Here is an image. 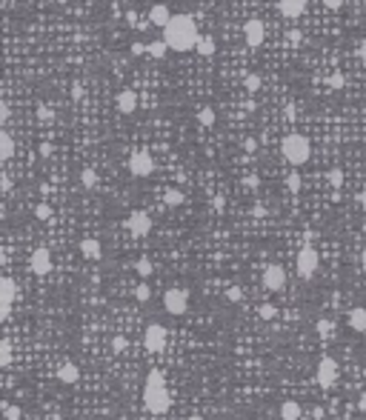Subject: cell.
I'll list each match as a JSON object with an SVG mask.
<instances>
[{"label":"cell","mask_w":366,"mask_h":420,"mask_svg":"<svg viewBox=\"0 0 366 420\" xmlns=\"http://www.w3.org/2000/svg\"><path fill=\"white\" fill-rule=\"evenodd\" d=\"M260 283H263V289L266 292H280L283 286H286V269L277 266V263H269L266 269H263Z\"/></svg>","instance_id":"obj_7"},{"label":"cell","mask_w":366,"mask_h":420,"mask_svg":"<svg viewBox=\"0 0 366 420\" xmlns=\"http://www.w3.org/2000/svg\"><path fill=\"white\" fill-rule=\"evenodd\" d=\"M163 306H166V312L169 314H186V309H189V292L186 289H169L166 294H163Z\"/></svg>","instance_id":"obj_6"},{"label":"cell","mask_w":366,"mask_h":420,"mask_svg":"<svg viewBox=\"0 0 366 420\" xmlns=\"http://www.w3.org/2000/svg\"><path fill=\"white\" fill-rule=\"evenodd\" d=\"M0 189H3V194H9V192H12V180H9V174H3V178H0Z\"/></svg>","instance_id":"obj_41"},{"label":"cell","mask_w":366,"mask_h":420,"mask_svg":"<svg viewBox=\"0 0 366 420\" xmlns=\"http://www.w3.org/2000/svg\"><path fill=\"white\" fill-rule=\"evenodd\" d=\"M357 200H360V206H363V209H366V189L360 192V194H357Z\"/></svg>","instance_id":"obj_49"},{"label":"cell","mask_w":366,"mask_h":420,"mask_svg":"<svg viewBox=\"0 0 366 420\" xmlns=\"http://www.w3.org/2000/svg\"><path fill=\"white\" fill-rule=\"evenodd\" d=\"M349 326L355 332H366V309L363 306H355V309L349 312Z\"/></svg>","instance_id":"obj_22"},{"label":"cell","mask_w":366,"mask_h":420,"mask_svg":"<svg viewBox=\"0 0 366 420\" xmlns=\"http://www.w3.org/2000/svg\"><path fill=\"white\" fill-rule=\"evenodd\" d=\"M363 3H366V0H363Z\"/></svg>","instance_id":"obj_54"},{"label":"cell","mask_w":366,"mask_h":420,"mask_svg":"<svg viewBox=\"0 0 366 420\" xmlns=\"http://www.w3.org/2000/svg\"><path fill=\"white\" fill-rule=\"evenodd\" d=\"M12 300H15V280L0 278V318L3 320L12 314Z\"/></svg>","instance_id":"obj_13"},{"label":"cell","mask_w":366,"mask_h":420,"mask_svg":"<svg viewBox=\"0 0 366 420\" xmlns=\"http://www.w3.org/2000/svg\"><path fill=\"white\" fill-rule=\"evenodd\" d=\"M300 418V406L295 400H283L280 403V420H297Z\"/></svg>","instance_id":"obj_23"},{"label":"cell","mask_w":366,"mask_h":420,"mask_svg":"<svg viewBox=\"0 0 366 420\" xmlns=\"http://www.w3.org/2000/svg\"><path fill=\"white\" fill-rule=\"evenodd\" d=\"M35 218H38V220H49L52 218V209L46 206V203H38V206H35Z\"/></svg>","instance_id":"obj_36"},{"label":"cell","mask_w":366,"mask_h":420,"mask_svg":"<svg viewBox=\"0 0 366 420\" xmlns=\"http://www.w3.org/2000/svg\"><path fill=\"white\" fill-rule=\"evenodd\" d=\"M166 326H160V323H149L146 326V334H143V346L146 352H163L166 346Z\"/></svg>","instance_id":"obj_8"},{"label":"cell","mask_w":366,"mask_h":420,"mask_svg":"<svg viewBox=\"0 0 366 420\" xmlns=\"http://www.w3.org/2000/svg\"><path fill=\"white\" fill-rule=\"evenodd\" d=\"M129 172L135 174V178H149L152 172H155V160L149 154L146 149H138L129 154Z\"/></svg>","instance_id":"obj_5"},{"label":"cell","mask_w":366,"mask_h":420,"mask_svg":"<svg viewBox=\"0 0 366 420\" xmlns=\"http://www.w3.org/2000/svg\"><path fill=\"white\" fill-rule=\"evenodd\" d=\"M169 20H172V12H169L166 3H155V6L149 9V26H158V29H163Z\"/></svg>","instance_id":"obj_15"},{"label":"cell","mask_w":366,"mask_h":420,"mask_svg":"<svg viewBox=\"0 0 366 420\" xmlns=\"http://www.w3.org/2000/svg\"><path fill=\"white\" fill-rule=\"evenodd\" d=\"M243 40H246L249 49H260L263 46V40H266V26H263V20H249L246 26H243Z\"/></svg>","instance_id":"obj_10"},{"label":"cell","mask_w":366,"mask_h":420,"mask_svg":"<svg viewBox=\"0 0 366 420\" xmlns=\"http://www.w3.org/2000/svg\"><path fill=\"white\" fill-rule=\"evenodd\" d=\"M126 346H129V340L123 338V334H115V340H112V349H115V352H123Z\"/></svg>","instance_id":"obj_40"},{"label":"cell","mask_w":366,"mask_h":420,"mask_svg":"<svg viewBox=\"0 0 366 420\" xmlns=\"http://www.w3.org/2000/svg\"><path fill=\"white\" fill-rule=\"evenodd\" d=\"M163 203H166L169 209H178V206H183V192H180V189H166V194H163Z\"/></svg>","instance_id":"obj_24"},{"label":"cell","mask_w":366,"mask_h":420,"mask_svg":"<svg viewBox=\"0 0 366 420\" xmlns=\"http://www.w3.org/2000/svg\"><path fill=\"white\" fill-rule=\"evenodd\" d=\"M295 266H297V278L312 280L315 278V272H317V266H320V254H317L312 246H303V249L297 252Z\"/></svg>","instance_id":"obj_4"},{"label":"cell","mask_w":366,"mask_h":420,"mask_svg":"<svg viewBox=\"0 0 366 420\" xmlns=\"http://www.w3.org/2000/svg\"><path fill=\"white\" fill-rule=\"evenodd\" d=\"M360 263H363V269H366V249H363V254H360Z\"/></svg>","instance_id":"obj_50"},{"label":"cell","mask_w":366,"mask_h":420,"mask_svg":"<svg viewBox=\"0 0 366 420\" xmlns=\"http://www.w3.org/2000/svg\"><path fill=\"white\" fill-rule=\"evenodd\" d=\"M126 23H129V26H135V23H138V12H135V9L126 12Z\"/></svg>","instance_id":"obj_45"},{"label":"cell","mask_w":366,"mask_h":420,"mask_svg":"<svg viewBox=\"0 0 366 420\" xmlns=\"http://www.w3.org/2000/svg\"><path fill=\"white\" fill-rule=\"evenodd\" d=\"M243 86H246V92H252V94H255V92L263 86V80H260V74H255V72H252V74H246V78H243Z\"/></svg>","instance_id":"obj_29"},{"label":"cell","mask_w":366,"mask_h":420,"mask_svg":"<svg viewBox=\"0 0 366 420\" xmlns=\"http://www.w3.org/2000/svg\"><path fill=\"white\" fill-rule=\"evenodd\" d=\"M118 112L120 114H135L138 112V94L132 89H123L118 94Z\"/></svg>","instance_id":"obj_16"},{"label":"cell","mask_w":366,"mask_h":420,"mask_svg":"<svg viewBox=\"0 0 366 420\" xmlns=\"http://www.w3.org/2000/svg\"><path fill=\"white\" fill-rule=\"evenodd\" d=\"M215 120L218 118H215V109H212V106H203V109L198 112V123L200 126H206L209 129V126H215Z\"/></svg>","instance_id":"obj_25"},{"label":"cell","mask_w":366,"mask_h":420,"mask_svg":"<svg viewBox=\"0 0 366 420\" xmlns=\"http://www.w3.org/2000/svg\"><path fill=\"white\" fill-rule=\"evenodd\" d=\"M286 189L289 192H300V174H297V172L286 174Z\"/></svg>","instance_id":"obj_34"},{"label":"cell","mask_w":366,"mask_h":420,"mask_svg":"<svg viewBox=\"0 0 366 420\" xmlns=\"http://www.w3.org/2000/svg\"><path fill=\"white\" fill-rule=\"evenodd\" d=\"M257 314H260V320H275L277 309H275V306H272V303H263V306L257 309Z\"/></svg>","instance_id":"obj_32"},{"label":"cell","mask_w":366,"mask_h":420,"mask_svg":"<svg viewBox=\"0 0 366 420\" xmlns=\"http://www.w3.org/2000/svg\"><path fill=\"white\" fill-rule=\"evenodd\" d=\"M315 329H317V334H320V338H332V332H335V323H332L329 318H320V320L315 323Z\"/></svg>","instance_id":"obj_27"},{"label":"cell","mask_w":366,"mask_h":420,"mask_svg":"<svg viewBox=\"0 0 366 420\" xmlns=\"http://www.w3.org/2000/svg\"><path fill=\"white\" fill-rule=\"evenodd\" d=\"M72 94H75V98H83V86H80V83H75V86H72Z\"/></svg>","instance_id":"obj_47"},{"label":"cell","mask_w":366,"mask_h":420,"mask_svg":"<svg viewBox=\"0 0 366 420\" xmlns=\"http://www.w3.org/2000/svg\"><path fill=\"white\" fill-rule=\"evenodd\" d=\"M132 54H135V58H138V54H146V43H135V46H132Z\"/></svg>","instance_id":"obj_44"},{"label":"cell","mask_w":366,"mask_h":420,"mask_svg":"<svg viewBox=\"0 0 366 420\" xmlns=\"http://www.w3.org/2000/svg\"><path fill=\"white\" fill-rule=\"evenodd\" d=\"M306 3L309 0H277V12L283 18H300L306 12Z\"/></svg>","instance_id":"obj_14"},{"label":"cell","mask_w":366,"mask_h":420,"mask_svg":"<svg viewBox=\"0 0 366 420\" xmlns=\"http://www.w3.org/2000/svg\"><path fill=\"white\" fill-rule=\"evenodd\" d=\"M80 254H83L86 260H100V258H103V246H100V240L83 238V240H80Z\"/></svg>","instance_id":"obj_17"},{"label":"cell","mask_w":366,"mask_h":420,"mask_svg":"<svg viewBox=\"0 0 366 420\" xmlns=\"http://www.w3.org/2000/svg\"><path fill=\"white\" fill-rule=\"evenodd\" d=\"M6 120H9V103L3 100V103H0V123H6Z\"/></svg>","instance_id":"obj_43"},{"label":"cell","mask_w":366,"mask_h":420,"mask_svg":"<svg viewBox=\"0 0 366 420\" xmlns=\"http://www.w3.org/2000/svg\"><path fill=\"white\" fill-rule=\"evenodd\" d=\"M3 414H6V420H20L23 418V409L15 406V403H3Z\"/></svg>","instance_id":"obj_30"},{"label":"cell","mask_w":366,"mask_h":420,"mask_svg":"<svg viewBox=\"0 0 366 420\" xmlns=\"http://www.w3.org/2000/svg\"><path fill=\"white\" fill-rule=\"evenodd\" d=\"M80 183H83V189H95V186H98V172L95 169H83L80 172Z\"/></svg>","instance_id":"obj_26"},{"label":"cell","mask_w":366,"mask_h":420,"mask_svg":"<svg viewBox=\"0 0 366 420\" xmlns=\"http://www.w3.org/2000/svg\"><path fill=\"white\" fill-rule=\"evenodd\" d=\"M29 266H32V272H35L38 278H46V274L52 272V254H49V249H46V246H40V249L32 252Z\"/></svg>","instance_id":"obj_12"},{"label":"cell","mask_w":366,"mask_h":420,"mask_svg":"<svg viewBox=\"0 0 366 420\" xmlns=\"http://www.w3.org/2000/svg\"><path fill=\"white\" fill-rule=\"evenodd\" d=\"M143 406L149 414H166L172 409V394L166 389V378L160 369H152L146 374V386H143Z\"/></svg>","instance_id":"obj_2"},{"label":"cell","mask_w":366,"mask_h":420,"mask_svg":"<svg viewBox=\"0 0 366 420\" xmlns=\"http://www.w3.org/2000/svg\"><path fill=\"white\" fill-rule=\"evenodd\" d=\"M12 154H15V138L3 129L0 132V160L6 163V160H12Z\"/></svg>","instance_id":"obj_20"},{"label":"cell","mask_w":366,"mask_h":420,"mask_svg":"<svg viewBox=\"0 0 366 420\" xmlns=\"http://www.w3.org/2000/svg\"><path fill=\"white\" fill-rule=\"evenodd\" d=\"M195 52H198L200 58H212V54L218 52V43H215V38H212V34H206V38H198V46H195Z\"/></svg>","instance_id":"obj_21"},{"label":"cell","mask_w":366,"mask_h":420,"mask_svg":"<svg viewBox=\"0 0 366 420\" xmlns=\"http://www.w3.org/2000/svg\"><path fill=\"white\" fill-rule=\"evenodd\" d=\"M135 298H138L140 303H146V300L152 298V289H149L146 283H138V289H135Z\"/></svg>","instance_id":"obj_33"},{"label":"cell","mask_w":366,"mask_h":420,"mask_svg":"<svg viewBox=\"0 0 366 420\" xmlns=\"http://www.w3.org/2000/svg\"><path fill=\"white\" fill-rule=\"evenodd\" d=\"M357 58H360V60H363V63H366V40H363V43H360V46H357Z\"/></svg>","instance_id":"obj_46"},{"label":"cell","mask_w":366,"mask_h":420,"mask_svg":"<svg viewBox=\"0 0 366 420\" xmlns=\"http://www.w3.org/2000/svg\"><path fill=\"white\" fill-rule=\"evenodd\" d=\"M126 229L132 232L135 238H146L149 232H152V218H149V212L135 209V212L126 218Z\"/></svg>","instance_id":"obj_9"},{"label":"cell","mask_w":366,"mask_h":420,"mask_svg":"<svg viewBox=\"0 0 366 420\" xmlns=\"http://www.w3.org/2000/svg\"><path fill=\"white\" fill-rule=\"evenodd\" d=\"M257 183H260V180H257L255 174H252V178H246V186H252V189H257Z\"/></svg>","instance_id":"obj_48"},{"label":"cell","mask_w":366,"mask_h":420,"mask_svg":"<svg viewBox=\"0 0 366 420\" xmlns=\"http://www.w3.org/2000/svg\"><path fill=\"white\" fill-rule=\"evenodd\" d=\"M58 380L60 383H66V386H72V383H78L80 380V369L75 366V363H60L58 366Z\"/></svg>","instance_id":"obj_18"},{"label":"cell","mask_w":366,"mask_h":420,"mask_svg":"<svg viewBox=\"0 0 366 420\" xmlns=\"http://www.w3.org/2000/svg\"><path fill=\"white\" fill-rule=\"evenodd\" d=\"M280 154H283V160L286 163H292V166H303L309 158H312V143H309L306 134H286L283 138V143H280Z\"/></svg>","instance_id":"obj_3"},{"label":"cell","mask_w":366,"mask_h":420,"mask_svg":"<svg viewBox=\"0 0 366 420\" xmlns=\"http://www.w3.org/2000/svg\"><path fill=\"white\" fill-rule=\"evenodd\" d=\"M315 378H317V383H320L323 389H332V386H335V380H337V363L332 358H320Z\"/></svg>","instance_id":"obj_11"},{"label":"cell","mask_w":366,"mask_h":420,"mask_svg":"<svg viewBox=\"0 0 366 420\" xmlns=\"http://www.w3.org/2000/svg\"><path fill=\"white\" fill-rule=\"evenodd\" d=\"M186 420H203V418H200V414H192V418H186Z\"/></svg>","instance_id":"obj_51"},{"label":"cell","mask_w":366,"mask_h":420,"mask_svg":"<svg viewBox=\"0 0 366 420\" xmlns=\"http://www.w3.org/2000/svg\"><path fill=\"white\" fill-rule=\"evenodd\" d=\"M323 6H326L329 12H337L340 6H343V0H323Z\"/></svg>","instance_id":"obj_42"},{"label":"cell","mask_w":366,"mask_h":420,"mask_svg":"<svg viewBox=\"0 0 366 420\" xmlns=\"http://www.w3.org/2000/svg\"><path fill=\"white\" fill-rule=\"evenodd\" d=\"M38 120H43V123H52V120H55V112H52L49 106H38Z\"/></svg>","instance_id":"obj_37"},{"label":"cell","mask_w":366,"mask_h":420,"mask_svg":"<svg viewBox=\"0 0 366 420\" xmlns=\"http://www.w3.org/2000/svg\"><path fill=\"white\" fill-rule=\"evenodd\" d=\"M198 38H200V32L192 14H172V20L163 26V40L169 43V49L180 52V54L195 49Z\"/></svg>","instance_id":"obj_1"},{"label":"cell","mask_w":366,"mask_h":420,"mask_svg":"<svg viewBox=\"0 0 366 420\" xmlns=\"http://www.w3.org/2000/svg\"><path fill=\"white\" fill-rule=\"evenodd\" d=\"M226 298L232 300V303H240V300H243V289H240V286H232V289L226 292Z\"/></svg>","instance_id":"obj_39"},{"label":"cell","mask_w":366,"mask_h":420,"mask_svg":"<svg viewBox=\"0 0 366 420\" xmlns=\"http://www.w3.org/2000/svg\"><path fill=\"white\" fill-rule=\"evenodd\" d=\"M326 86H329V89H343V74H329Z\"/></svg>","instance_id":"obj_38"},{"label":"cell","mask_w":366,"mask_h":420,"mask_svg":"<svg viewBox=\"0 0 366 420\" xmlns=\"http://www.w3.org/2000/svg\"><path fill=\"white\" fill-rule=\"evenodd\" d=\"M12 363V343L9 338H3L0 340V366H9Z\"/></svg>","instance_id":"obj_28"},{"label":"cell","mask_w":366,"mask_h":420,"mask_svg":"<svg viewBox=\"0 0 366 420\" xmlns=\"http://www.w3.org/2000/svg\"><path fill=\"white\" fill-rule=\"evenodd\" d=\"M135 269H138L140 278H149V274H152V260H149V258H140L138 263H135Z\"/></svg>","instance_id":"obj_31"},{"label":"cell","mask_w":366,"mask_h":420,"mask_svg":"<svg viewBox=\"0 0 366 420\" xmlns=\"http://www.w3.org/2000/svg\"><path fill=\"white\" fill-rule=\"evenodd\" d=\"M363 374H366V372H363Z\"/></svg>","instance_id":"obj_53"},{"label":"cell","mask_w":366,"mask_h":420,"mask_svg":"<svg viewBox=\"0 0 366 420\" xmlns=\"http://www.w3.org/2000/svg\"><path fill=\"white\" fill-rule=\"evenodd\" d=\"M169 52H172V49H169V43H166L163 38H160V40H152V43H146V54H149V58H155V60H163Z\"/></svg>","instance_id":"obj_19"},{"label":"cell","mask_w":366,"mask_h":420,"mask_svg":"<svg viewBox=\"0 0 366 420\" xmlns=\"http://www.w3.org/2000/svg\"><path fill=\"white\" fill-rule=\"evenodd\" d=\"M326 180H329V183H332V186H335V189H337V186L343 183V172H340V169H329Z\"/></svg>","instance_id":"obj_35"},{"label":"cell","mask_w":366,"mask_h":420,"mask_svg":"<svg viewBox=\"0 0 366 420\" xmlns=\"http://www.w3.org/2000/svg\"><path fill=\"white\" fill-rule=\"evenodd\" d=\"M58 3H66V0H58Z\"/></svg>","instance_id":"obj_52"}]
</instances>
